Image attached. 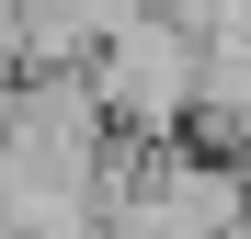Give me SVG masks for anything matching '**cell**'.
Listing matches in <instances>:
<instances>
[{"mask_svg":"<svg viewBox=\"0 0 251 239\" xmlns=\"http://www.w3.org/2000/svg\"><path fill=\"white\" fill-rule=\"evenodd\" d=\"M194 137H205V148H251V0H217V23H205Z\"/></svg>","mask_w":251,"mask_h":239,"instance_id":"obj_2","label":"cell"},{"mask_svg":"<svg viewBox=\"0 0 251 239\" xmlns=\"http://www.w3.org/2000/svg\"><path fill=\"white\" fill-rule=\"evenodd\" d=\"M194 68H205V34L172 23L160 0H137L92 46V91L114 114V137H194Z\"/></svg>","mask_w":251,"mask_h":239,"instance_id":"obj_1","label":"cell"}]
</instances>
